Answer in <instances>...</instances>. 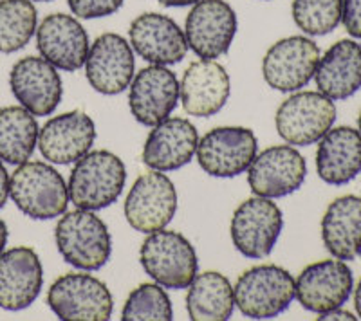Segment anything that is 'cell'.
<instances>
[{
  "mask_svg": "<svg viewBox=\"0 0 361 321\" xmlns=\"http://www.w3.org/2000/svg\"><path fill=\"white\" fill-rule=\"evenodd\" d=\"M125 182L127 168L123 160L109 150H96L74 163L67 189L74 206L99 211L121 197Z\"/></svg>",
  "mask_w": 361,
  "mask_h": 321,
  "instance_id": "obj_1",
  "label": "cell"
},
{
  "mask_svg": "<svg viewBox=\"0 0 361 321\" xmlns=\"http://www.w3.org/2000/svg\"><path fill=\"white\" fill-rule=\"evenodd\" d=\"M54 240L63 260L80 271H98L111 260V231L94 211H66L56 224Z\"/></svg>",
  "mask_w": 361,
  "mask_h": 321,
  "instance_id": "obj_2",
  "label": "cell"
},
{
  "mask_svg": "<svg viewBox=\"0 0 361 321\" xmlns=\"http://www.w3.org/2000/svg\"><path fill=\"white\" fill-rule=\"evenodd\" d=\"M9 197L29 218L51 220L69 206V189L58 170L42 160H27L13 172Z\"/></svg>",
  "mask_w": 361,
  "mask_h": 321,
  "instance_id": "obj_3",
  "label": "cell"
},
{
  "mask_svg": "<svg viewBox=\"0 0 361 321\" xmlns=\"http://www.w3.org/2000/svg\"><path fill=\"white\" fill-rule=\"evenodd\" d=\"M145 272L164 289H188L199 271L197 253L186 237L177 231L148 233L140 251Z\"/></svg>",
  "mask_w": 361,
  "mask_h": 321,
  "instance_id": "obj_4",
  "label": "cell"
},
{
  "mask_svg": "<svg viewBox=\"0 0 361 321\" xmlns=\"http://www.w3.org/2000/svg\"><path fill=\"white\" fill-rule=\"evenodd\" d=\"M235 307L250 320H273L295 300V278L280 265H255L233 287Z\"/></svg>",
  "mask_w": 361,
  "mask_h": 321,
  "instance_id": "obj_5",
  "label": "cell"
},
{
  "mask_svg": "<svg viewBox=\"0 0 361 321\" xmlns=\"http://www.w3.org/2000/svg\"><path fill=\"white\" fill-rule=\"evenodd\" d=\"M47 305L63 321H107L114 310V298L96 276L69 272L51 285Z\"/></svg>",
  "mask_w": 361,
  "mask_h": 321,
  "instance_id": "obj_6",
  "label": "cell"
},
{
  "mask_svg": "<svg viewBox=\"0 0 361 321\" xmlns=\"http://www.w3.org/2000/svg\"><path fill=\"white\" fill-rule=\"evenodd\" d=\"M336 105L320 91L296 92L276 111V132L288 144H314L334 127Z\"/></svg>",
  "mask_w": 361,
  "mask_h": 321,
  "instance_id": "obj_7",
  "label": "cell"
},
{
  "mask_svg": "<svg viewBox=\"0 0 361 321\" xmlns=\"http://www.w3.org/2000/svg\"><path fill=\"white\" fill-rule=\"evenodd\" d=\"M282 231L283 215L273 199L255 195L244 201L231 218V240L235 249L251 260L269 256Z\"/></svg>",
  "mask_w": 361,
  "mask_h": 321,
  "instance_id": "obj_8",
  "label": "cell"
},
{
  "mask_svg": "<svg viewBox=\"0 0 361 321\" xmlns=\"http://www.w3.org/2000/svg\"><path fill=\"white\" fill-rule=\"evenodd\" d=\"M195 153L199 166L212 177H238L259 153V139L251 128L217 127L199 139Z\"/></svg>",
  "mask_w": 361,
  "mask_h": 321,
  "instance_id": "obj_9",
  "label": "cell"
},
{
  "mask_svg": "<svg viewBox=\"0 0 361 321\" xmlns=\"http://www.w3.org/2000/svg\"><path fill=\"white\" fill-rule=\"evenodd\" d=\"M123 211L132 229L145 235L163 229L177 211L176 186L163 172L143 173L132 184Z\"/></svg>",
  "mask_w": 361,
  "mask_h": 321,
  "instance_id": "obj_10",
  "label": "cell"
},
{
  "mask_svg": "<svg viewBox=\"0 0 361 321\" xmlns=\"http://www.w3.org/2000/svg\"><path fill=\"white\" fill-rule=\"evenodd\" d=\"M320 47L307 37H288L275 42L262 60V75L271 89L296 92L314 78Z\"/></svg>",
  "mask_w": 361,
  "mask_h": 321,
  "instance_id": "obj_11",
  "label": "cell"
},
{
  "mask_svg": "<svg viewBox=\"0 0 361 321\" xmlns=\"http://www.w3.org/2000/svg\"><path fill=\"white\" fill-rule=\"evenodd\" d=\"M237 27V13L226 0H201L186 17L188 49L201 60H217L230 51Z\"/></svg>",
  "mask_w": 361,
  "mask_h": 321,
  "instance_id": "obj_12",
  "label": "cell"
},
{
  "mask_svg": "<svg viewBox=\"0 0 361 321\" xmlns=\"http://www.w3.org/2000/svg\"><path fill=\"white\" fill-rule=\"evenodd\" d=\"M307 177L304 156L288 144H276L257 153L247 168V184L259 197L282 199L302 188Z\"/></svg>",
  "mask_w": 361,
  "mask_h": 321,
  "instance_id": "obj_13",
  "label": "cell"
},
{
  "mask_svg": "<svg viewBox=\"0 0 361 321\" xmlns=\"http://www.w3.org/2000/svg\"><path fill=\"white\" fill-rule=\"evenodd\" d=\"M353 289V271L343 260H322L300 272L295 280V298L309 313L324 314L343 307Z\"/></svg>",
  "mask_w": 361,
  "mask_h": 321,
  "instance_id": "obj_14",
  "label": "cell"
},
{
  "mask_svg": "<svg viewBox=\"0 0 361 321\" xmlns=\"http://www.w3.org/2000/svg\"><path fill=\"white\" fill-rule=\"evenodd\" d=\"M135 70L134 49L121 34L105 33L89 47L85 76L103 96H118L130 87Z\"/></svg>",
  "mask_w": 361,
  "mask_h": 321,
  "instance_id": "obj_15",
  "label": "cell"
},
{
  "mask_svg": "<svg viewBox=\"0 0 361 321\" xmlns=\"http://www.w3.org/2000/svg\"><path fill=\"white\" fill-rule=\"evenodd\" d=\"M9 87L18 103L38 118L53 114L63 96L56 67L42 56L18 60L9 73Z\"/></svg>",
  "mask_w": 361,
  "mask_h": 321,
  "instance_id": "obj_16",
  "label": "cell"
},
{
  "mask_svg": "<svg viewBox=\"0 0 361 321\" xmlns=\"http://www.w3.org/2000/svg\"><path fill=\"white\" fill-rule=\"evenodd\" d=\"M179 101L176 73L164 65H148L134 75L128 92V107L137 123L154 127L170 118Z\"/></svg>",
  "mask_w": 361,
  "mask_h": 321,
  "instance_id": "obj_17",
  "label": "cell"
},
{
  "mask_svg": "<svg viewBox=\"0 0 361 321\" xmlns=\"http://www.w3.org/2000/svg\"><path fill=\"white\" fill-rule=\"evenodd\" d=\"M128 38L135 54L150 65H173L188 53L185 31L166 15L143 13L128 27Z\"/></svg>",
  "mask_w": 361,
  "mask_h": 321,
  "instance_id": "obj_18",
  "label": "cell"
},
{
  "mask_svg": "<svg viewBox=\"0 0 361 321\" xmlns=\"http://www.w3.org/2000/svg\"><path fill=\"white\" fill-rule=\"evenodd\" d=\"M37 49L44 60L66 73H76L85 65L89 34L78 18L66 13L47 15L37 27Z\"/></svg>",
  "mask_w": 361,
  "mask_h": 321,
  "instance_id": "obj_19",
  "label": "cell"
},
{
  "mask_svg": "<svg viewBox=\"0 0 361 321\" xmlns=\"http://www.w3.org/2000/svg\"><path fill=\"white\" fill-rule=\"evenodd\" d=\"M96 141V125L83 111L54 115L38 134V150L53 165H73L90 152Z\"/></svg>",
  "mask_w": 361,
  "mask_h": 321,
  "instance_id": "obj_20",
  "label": "cell"
},
{
  "mask_svg": "<svg viewBox=\"0 0 361 321\" xmlns=\"http://www.w3.org/2000/svg\"><path fill=\"white\" fill-rule=\"evenodd\" d=\"M231 82L224 67L215 60H199L185 70L179 83V101L188 115L209 118L226 107Z\"/></svg>",
  "mask_w": 361,
  "mask_h": 321,
  "instance_id": "obj_21",
  "label": "cell"
},
{
  "mask_svg": "<svg viewBox=\"0 0 361 321\" xmlns=\"http://www.w3.org/2000/svg\"><path fill=\"white\" fill-rule=\"evenodd\" d=\"M44 269L31 247H13L0 255V309H27L40 296Z\"/></svg>",
  "mask_w": 361,
  "mask_h": 321,
  "instance_id": "obj_22",
  "label": "cell"
},
{
  "mask_svg": "<svg viewBox=\"0 0 361 321\" xmlns=\"http://www.w3.org/2000/svg\"><path fill=\"white\" fill-rule=\"evenodd\" d=\"M197 128L185 118H166L154 125L143 146V163L156 172H176L193 159Z\"/></svg>",
  "mask_w": 361,
  "mask_h": 321,
  "instance_id": "obj_23",
  "label": "cell"
},
{
  "mask_svg": "<svg viewBox=\"0 0 361 321\" xmlns=\"http://www.w3.org/2000/svg\"><path fill=\"white\" fill-rule=\"evenodd\" d=\"M314 82L318 91L333 101H343L361 89V44L356 40L336 42L320 56Z\"/></svg>",
  "mask_w": 361,
  "mask_h": 321,
  "instance_id": "obj_24",
  "label": "cell"
},
{
  "mask_svg": "<svg viewBox=\"0 0 361 321\" xmlns=\"http://www.w3.org/2000/svg\"><path fill=\"white\" fill-rule=\"evenodd\" d=\"M316 150L318 177L331 186L353 182L361 173V134L353 127L331 128Z\"/></svg>",
  "mask_w": 361,
  "mask_h": 321,
  "instance_id": "obj_25",
  "label": "cell"
},
{
  "mask_svg": "<svg viewBox=\"0 0 361 321\" xmlns=\"http://www.w3.org/2000/svg\"><path fill=\"white\" fill-rule=\"evenodd\" d=\"M322 240L334 258L350 262L361 256V197L343 195L329 204L322 218Z\"/></svg>",
  "mask_w": 361,
  "mask_h": 321,
  "instance_id": "obj_26",
  "label": "cell"
},
{
  "mask_svg": "<svg viewBox=\"0 0 361 321\" xmlns=\"http://www.w3.org/2000/svg\"><path fill=\"white\" fill-rule=\"evenodd\" d=\"M235 309L233 287L217 271L201 272L188 285L186 310L193 321H226Z\"/></svg>",
  "mask_w": 361,
  "mask_h": 321,
  "instance_id": "obj_27",
  "label": "cell"
},
{
  "mask_svg": "<svg viewBox=\"0 0 361 321\" xmlns=\"http://www.w3.org/2000/svg\"><path fill=\"white\" fill-rule=\"evenodd\" d=\"M35 115L24 107H4L0 111V160L8 165H24L38 144Z\"/></svg>",
  "mask_w": 361,
  "mask_h": 321,
  "instance_id": "obj_28",
  "label": "cell"
},
{
  "mask_svg": "<svg viewBox=\"0 0 361 321\" xmlns=\"http://www.w3.org/2000/svg\"><path fill=\"white\" fill-rule=\"evenodd\" d=\"M37 27V8L31 0H0V53L24 49Z\"/></svg>",
  "mask_w": 361,
  "mask_h": 321,
  "instance_id": "obj_29",
  "label": "cell"
},
{
  "mask_svg": "<svg viewBox=\"0 0 361 321\" xmlns=\"http://www.w3.org/2000/svg\"><path fill=\"white\" fill-rule=\"evenodd\" d=\"M343 0H293V20L309 37H325L341 24Z\"/></svg>",
  "mask_w": 361,
  "mask_h": 321,
  "instance_id": "obj_30",
  "label": "cell"
},
{
  "mask_svg": "<svg viewBox=\"0 0 361 321\" xmlns=\"http://www.w3.org/2000/svg\"><path fill=\"white\" fill-rule=\"evenodd\" d=\"M125 321L173 320L172 301L159 284H141L128 294L121 310Z\"/></svg>",
  "mask_w": 361,
  "mask_h": 321,
  "instance_id": "obj_31",
  "label": "cell"
},
{
  "mask_svg": "<svg viewBox=\"0 0 361 321\" xmlns=\"http://www.w3.org/2000/svg\"><path fill=\"white\" fill-rule=\"evenodd\" d=\"M67 4L76 18L92 20L118 13L125 4V0H67Z\"/></svg>",
  "mask_w": 361,
  "mask_h": 321,
  "instance_id": "obj_32",
  "label": "cell"
},
{
  "mask_svg": "<svg viewBox=\"0 0 361 321\" xmlns=\"http://www.w3.org/2000/svg\"><path fill=\"white\" fill-rule=\"evenodd\" d=\"M341 24L350 37L361 40V0H343Z\"/></svg>",
  "mask_w": 361,
  "mask_h": 321,
  "instance_id": "obj_33",
  "label": "cell"
},
{
  "mask_svg": "<svg viewBox=\"0 0 361 321\" xmlns=\"http://www.w3.org/2000/svg\"><path fill=\"white\" fill-rule=\"evenodd\" d=\"M9 182H11V177H9L8 170H6L4 163L0 160V210L6 206L9 197Z\"/></svg>",
  "mask_w": 361,
  "mask_h": 321,
  "instance_id": "obj_34",
  "label": "cell"
},
{
  "mask_svg": "<svg viewBox=\"0 0 361 321\" xmlns=\"http://www.w3.org/2000/svg\"><path fill=\"white\" fill-rule=\"evenodd\" d=\"M318 320L322 321H338V320H347V321H354L357 320L356 316H354L353 313H349V310H345L343 307H338V309H333L329 310V313H324V314H318Z\"/></svg>",
  "mask_w": 361,
  "mask_h": 321,
  "instance_id": "obj_35",
  "label": "cell"
},
{
  "mask_svg": "<svg viewBox=\"0 0 361 321\" xmlns=\"http://www.w3.org/2000/svg\"><path fill=\"white\" fill-rule=\"evenodd\" d=\"M164 8H186V6H193L201 2V0H157Z\"/></svg>",
  "mask_w": 361,
  "mask_h": 321,
  "instance_id": "obj_36",
  "label": "cell"
},
{
  "mask_svg": "<svg viewBox=\"0 0 361 321\" xmlns=\"http://www.w3.org/2000/svg\"><path fill=\"white\" fill-rule=\"evenodd\" d=\"M8 237H9V231H8V226H6V222L0 218V255L4 253L6 249V244H8Z\"/></svg>",
  "mask_w": 361,
  "mask_h": 321,
  "instance_id": "obj_37",
  "label": "cell"
},
{
  "mask_svg": "<svg viewBox=\"0 0 361 321\" xmlns=\"http://www.w3.org/2000/svg\"><path fill=\"white\" fill-rule=\"evenodd\" d=\"M354 307H356L357 317H361V280L357 282L356 289H354Z\"/></svg>",
  "mask_w": 361,
  "mask_h": 321,
  "instance_id": "obj_38",
  "label": "cell"
},
{
  "mask_svg": "<svg viewBox=\"0 0 361 321\" xmlns=\"http://www.w3.org/2000/svg\"><path fill=\"white\" fill-rule=\"evenodd\" d=\"M357 132L361 134V111H360V115H357Z\"/></svg>",
  "mask_w": 361,
  "mask_h": 321,
  "instance_id": "obj_39",
  "label": "cell"
},
{
  "mask_svg": "<svg viewBox=\"0 0 361 321\" xmlns=\"http://www.w3.org/2000/svg\"><path fill=\"white\" fill-rule=\"evenodd\" d=\"M31 2H51V0H31Z\"/></svg>",
  "mask_w": 361,
  "mask_h": 321,
  "instance_id": "obj_40",
  "label": "cell"
}]
</instances>
